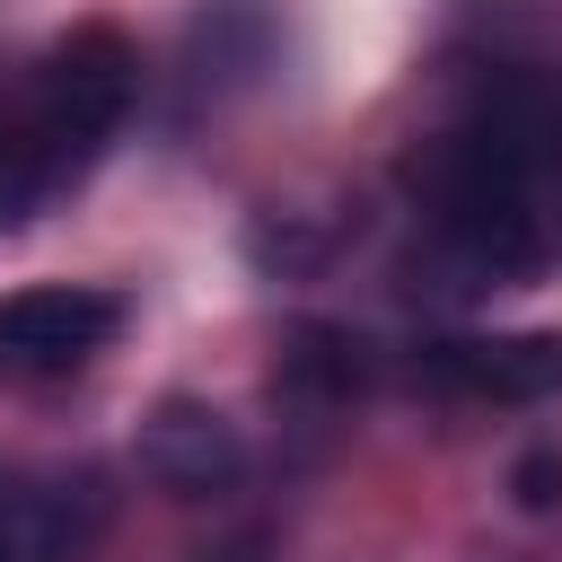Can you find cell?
Wrapping results in <instances>:
<instances>
[{"label": "cell", "instance_id": "cell-1", "mask_svg": "<svg viewBox=\"0 0 562 562\" xmlns=\"http://www.w3.org/2000/svg\"><path fill=\"white\" fill-rule=\"evenodd\" d=\"M404 193L430 246L474 281H527L544 263V123L527 105H474L413 140Z\"/></svg>", "mask_w": 562, "mask_h": 562}, {"label": "cell", "instance_id": "cell-2", "mask_svg": "<svg viewBox=\"0 0 562 562\" xmlns=\"http://www.w3.org/2000/svg\"><path fill=\"white\" fill-rule=\"evenodd\" d=\"M132 97H140V53H132L123 26H97V18H88V26H70L61 44H44V61L26 70V88L9 97L44 202L70 193V184L97 167V149L123 132Z\"/></svg>", "mask_w": 562, "mask_h": 562}, {"label": "cell", "instance_id": "cell-3", "mask_svg": "<svg viewBox=\"0 0 562 562\" xmlns=\"http://www.w3.org/2000/svg\"><path fill=\"white\" fill-rule=\"evenodd\" d=\"M114 334H123V290H105V281H26V290H0V386L70 378Z\"/></svg>", "mask_w": 562, "mask_h": 562}, {"label": "cell", "instance_id": "cell-4", "mask_svg": "<svg viewBox=\"0 0 562 562\" xmlns=\"http://www.w3.org/2000/svg\"><path fill=\"white\" fill-rule=\"evenodd\" d=\"M413 378L465 404H536L562 386V334H439L413 351Z\"/></svg>", "mask_w": 562, "mask_h": 562}, {"label": "cell", "instance_id": "cell-5", "mask_svg": "<svg viewBox=\"0 0 562 562\" xmlns=\"http://www.w3.org/2000/svg\"><path fill=\"white\" fill-rule=\"evenodd\" d=\"M140 474L167 483V492H184V501H211V492H228V483L246 474V439H237L211 404L167 395V404L140 422Z\"/></svg>", "mask_w": 562, "mask_h": 562}, {"label": "cell", "instance_id": "cell-6", "mask_svg": "<svg viewBox=\"0 0 562 562\" xmlns=\"http://www.w3.org/2000/svg\"><path fill=\"white\" fill-rule=\"evenodd\" d=\"M351 386H360V342L342 325H290L272 395H290V404H342Z\"/></svg>", "mask_w": 562, "mask_h": 562}, {"label": "cell", "instance_id": "cell-7", "mask_svg": "<svg viewBox=\"0 0 562 562\" xmlns=\"http://www.w3.org/2000/svg\"><path fill=\"white\" fill-rule=\"evenodd\" d=\"M88 518L61 492H0V562H79Z\"/></svg>", "mask_w": 562, "mask_h": 562}, {"label": "cell", "instance_id": "cell-8", "mask_svg": "<svg viewBox=\"0 0 562 562\" xmlns=\"http://www.w3.org/2000/svg\"><path fill=\"white\" fill-rule=\"evenodd\" d=\"M26 211H44V193H35V167H26V140H18V105L0 97V228H18Z\"/></svg>", "mask_w": 562, "mask_h": 562}, {"label": "cell", "instance_id": "cell-9", "mask_svg": "<svg viewBox=\"0 0 562 562\" xmlns=\"http://www.w3.org/2000/svg\"><path fill=\"white\" fill-rule=\"evenodd\" d=\"M518 501H527V509H553V501H562V457H553V448L518 457Z\"/></svg>", "mask_w": 562, "mask_h": 562}]
</instances>
